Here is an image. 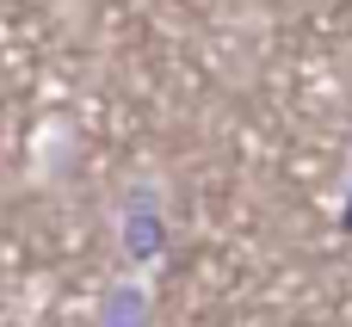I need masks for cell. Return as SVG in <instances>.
Masks as SVG:
<instances>
[{
  "mask_svg": "<svg viewBox=\"0 0 352 327\" xmlns=\"http://www.w3.org/2000/svg\"><path fill=\"white\" fill-rule=\"evenodd\" d=\"M111 247L124 278L148 284L167 260V173L161 167H130L111 192Z\"/></svg>",
  "mask_w": 352,
  "mask_h": 327,
  "instance_id": "obj_1",
  "label": "cell"
},
{
  "mask_svg": "<svg viewBox=\"0 0 352 327\" xmlns=\"http://www.w3.org/2000/svg\"><path fill=\"white\" fill-rule=\"evenodd\" d=\"M130 284H136V278H130ZM99 327H142V322H136V315H124V297H111V303H105V315H99Z\"/></svg>",
  "mask_w": 352,
  "mask_h": 327,
  "instance_id": "obj_2",
  "label": "cell"
}]
</instances>
